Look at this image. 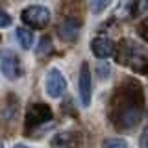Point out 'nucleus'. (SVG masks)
I'll use <instances>...</instances> for the list:
<instances>
[{
	"label": "nucleus",
	"mask_w": 148,
	"mask_h": 148,
	"mask_svg": "<svg viewBox=\"0 0 148 148\" xmlns=\"http://www.w3.org/2000/svg\"><path fill=\"white\" fill-rule=\"evenodd\" d=\"M117 61L130 67L132 71H135L139 74H148V56L137 43L133 41H122L119 45V52H117Z\"/></svg>",
	"instance_id": "obj_2"
},
{
	"label": "nucleus",
	"mask_w": 148,
	"mask_h": 148,
	"mask_svg": "<svg viewBox=\"0 0 148 148\" xmlns=\"http://www.w3.org/2000/svg\"><path fill=\"white\" fill-rule=\"evenodd\" d=\"M11 17L8 15L4 9H0V28H8V26H11Z\"/></svg>",
	"instance_id": "obj_15"
},
{
	"label": "nucleus",
	"mask_w": 148,
	"mask_h": 148,
	"mask_svg": "<svg viewBox=\"0 0 148 148\" xmlns=\"http://www.w3.org/2000/svg\"><path fill=\"white\" fill-rule=\"evenodd\" d=\"M54 117L52 108L45 102H34V104L28 106L26 109V128H37L43 126L45 122H50Z\"/></svg>",
	"instance_id": "obj_3"
},
{
	"label": "nucleus",
	"mask_w": 148,
	"mask_h": 148,
	"mask_svg": "<svg viewBox=\"0 0 148 148\" xmlns=\"http://www.w3.org/2000/svg\"><path fill=\"white\" fill-rule=\"evenodd\" d=\"M0 148H4V145H2V143H0Z\"/></svg>",
	"instance_id": "obj_19"
},
{
	"label": "nucleus",
	"mask_w": 148,
	"mask_h": 148,
	"mask_svg": "<svg viewBox=\"0 0 148 148\" xmlns=\"http://www.w3.org/2000/svg\"><path fill=\"white\" fill-rule=\"evenodd\" d=\"M141 148H148V130L143 133V137H141Z\"/></svg>",
	"instance_id": "obj_17"
},
{
	"label": "nucleus",
	"mask_w": 148,
	"mask_h": 148,
	"mask_svg": "<svg viewBox=\"0 0 148 148\" xmlns=\"http://www.w3.org/2000/svg\"><path fill=\"white\" fill-rule=\"evenodd\" d=\"M91 50H92V54H95L98 59H108V58H111V56L115 54L117 46H115V43L109 39V37L98 35V37H95V39H92Z\"/></svg>",
	"instance_id": "obj_9"
},
{
	"label": "nucleus",
	"mask_w": 148,
	"mask_h": 148,
	"mask_svg": "<svg viewBox=\"0 0 148 148\" xmlns=\"http://www.w3.org/2000/svg\"><path fill=\"white\" fill-rule=\"evenodd\" d=\"M21 18L24 24H28L30 28H46L50 22V18H52V15H50V9L45 8V6H28L22 9L21 13Z\"/></svg>",
	"instance_id": "obj_4"
},
{
	"label": "nucleus",
	"mask_w": 148,
	"mask_h": 148,
	"mask_svg": "<svg viewBox=\"0 0 148 148\" xmlns=\"http://www.w3.org/2000/svg\"><path fill=\"white\" fill-rule=\"evenodd\" d=\"M139 35H141L143 39L148 43V17L141 22V26H139Z\"/></svg>",
	"instance_id": "obj_16"
},
{
	"label": "nucleus",
	"mask_w": 148,
	"mask_h": 148,
	"mask_svg": "<svg viewBox=\"0 0 148 148\" xmlns=\"http://www.w3.org/2000/svg\"><path fill=\"white\" fill-rule=\"evenodd\" d=\"M82 137L78 132H59L52 139V148H80Z\"/></svg>",
	"instance_id": "obj_10"
},
{
	"label": "nucleus",
	"mask_w": 148,
	"mask_h": 148,
	"mask_svg": "<svg viewBox=\"0 0 148 148\" xmlns=\"http://www.w3.org/2000/svg\"><path fill=\"white\" fill-rule=\"evenodd\" d=\"M102 148H130V146H128L126 139L111 137V139H106V141L102 143Z\"/></svg>",
	"instance_id": "obj_13"
},
{
	"label": "nucleus",
	"mask_w": 148,
	"mask_h": 148,
	"mask_svg": "<svg viewBox=\"0 0 148 148\" xmlns=\"http://www.w3.org/2000/svg\"><path fill=\"white\" fill-rule=\"evenodd\" d=\"M113 0H89V6H91V13L95 15H100L104 9H108L111 6Z\"/></svg>",
	"instance_id": "obj_12"
},
{
	"label": "nucleus",
	"mask_w": 148,
	"mask_h": 148,
	"mask_svg": "<svg viewBox=\"0 0 148 148\" xmlns=\"http://www.w3.org/2000/svg\"><path fill=\"white\" fill-rule=\"evenodd\" d=\"M143 111H145V100L141 85L135 80H124V83H120L115 89L109 106V119L113 126L122 132L133 130L141 122Z\"/></svg>",
	"instance_id": "obj_1"
},
{
	"label": "nucleus",
	"mask_w": 148,
	"mask_h": 148,
	"mask_svg": "<svg viewBox=\"0 0 148 148\" xmlns=\"http://www.w3.org/2000/svg\"><path fill=\"white\" fill-rule=\"evenodd\" d=\"M15 148H30V146H26V145H15Z\"/></svg>",
	"instance_id": "obj_18"
},
{
	"label": "nucleus",
	"mask_w": 148,
	"mask_h": 148,
	"mask_svg": "<svg viewBox=\"0 0 148 148\" xmlns=\"http://www.w3.org/2000/svg\"><path fill=\"white\" fill-rule=\"evenodd\" d=\"M67 91V80L59 69H50L46 74V92L52 98H59Z\"/></svg>",
	"instance_id": "obj_6"
},
{
	"label": "nucleus",
	"mask_w": 148,
	"mask_h": 148,
	"mask_svg": "<svg viewBox=\"0 0 148 148\" xmlns=\"http://www.w3.org/2000/svg\"><path fill=\"white\" fill-rule=\"evenodd\" d=\"M17 39H18V45L22 46L24 50H30L34 46V34H32L30 28H18L17 30Z\"/></svg>",
	"instance_id": "obj_11"
},
{
	"label": "nucleus",
	"mask_w": 148,
	"mask_h": 148,
	"mask_svg": "<svg viewBox=\"0 0 148 148\" xmlns=\"http://www.w3.org/2000/svg\"><path fill=\"white\" fill-rule=\"evenodd\" d=\"M0 72L8 78V80H17L22 72L21 61L11 50H2L0 52Z\"/></svg>",
	"instance_id": "obj_5"
},
{
	"label": "nucleus",
	"mask_w": 148,
	"mask_h": 148,
	"mask_svg": "<svg viewBox=\"0 0 148 148\" xmlns=\"http://www.w3.org/2000/svg\"><path fill=\"white\" fill-rule=\"evenodd\" d=\"M80 28H82V21L80 17H74V15H69L61 21V24L58 26V34L63 41H76L78 34H80Z\"/></svg>",
	"instance_id": "obj_7"
},
{
	"label": "nucleus",
	"mask_w": 148,
	"mask_h": 148,
	"mask_svg": "<svg viewBox=\"0 0 148 148\" xmlns=\"http://www.w3.org/2000/svg\"><path fill=\"white\" fill-rule=\"evenodd\" d=\"M78 89H80L82 106H83V108H87V106L91 104V91H92V85H91V71H89V65H87V63H82L80 78H78Z\"/></svg>",
	"instance_id": "obj_8"
},
{
	"label": "nucleus",
	"mask_w": 148,
	"mask_h": 148,
	"mask_svg": "<svg viewBox=\"0 0 148 148\" xmlns=\"http://www.w3.org/2000/svg\"><path fill=\"white\" fill-rule=\"evenodd\" d=\"M52 50H54V46H52L50 37H43L41 43H39V46H37V56H46V54L52 52Z\"/></svg>",
	"instance_id": "obj_14"
}]
</instances>
